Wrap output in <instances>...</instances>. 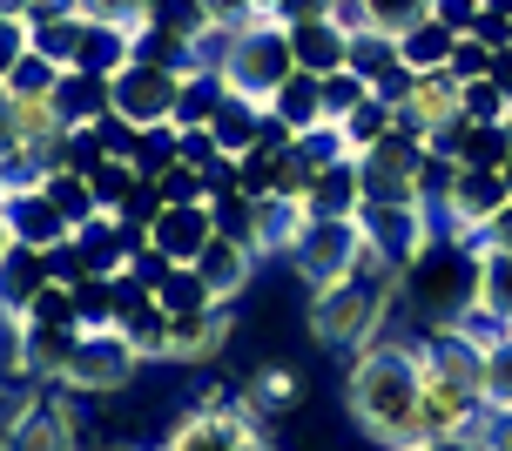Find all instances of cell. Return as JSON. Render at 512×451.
<instances>
[{"instance_id": "obj_23", "label": "cell", "mask_w": 512, "mask_h": 451, "mask_svg": "<svg viewBox=\"0 0 512 451\" xmlns=\"http://www.w3.org/2000/svg\"><path fill=\"white\" fill-rule=\"evenodd\" d=\"M256 128H263V101H243V95H223V108L209 115V135H216L223 155L256 149Z\"/></svg>"}, {"instance_id": "obj_34", "label": "cell", "mask_w": 512, "mask_h": 451, "mask_svg": "<svg viewBox=\"0 0 512 451\" xmlns=\"http://www.w3.org/2000/svg\"><path fill=\"white\" fill-rule=\"evenodd\" d=\"M317 88H324V122H344V115H351V108L371 95V81L351 75V68H337V75H317Z\"/></svg>"}, {"instance_id": "obj_26", "label": "cell", "mask_w": 512, "mask_h": 451, "mask_svg": "<svg viewBox=\"0 0 512 451\" xmlns=\"http://www.w3.org/2000/svg\"><path fill=\"white\" fill-rule=\"evenodd\" d=\"M41 189H48V202L68 216V229H81V223H95V216H102V209H95L88 176H75V169H48V176H41Z\"/></svg>"}, {"instance_id": "obj_11", "label": "cell", "mask_w": 512, "mask_h": 451, "mask_svg": "<svg viewBox=\"0 0 512 451\" xmlns=\"http://www.w3.org/2000/svg\"><path fill=\"white\" fill-rule=\"evenodd\" d=\"M230 337H236L230 303H209V310H182V317H169V344H162V364H189V371H203V364H216V357L230 351Z\"/></svg>"}, {"instance_id": "obj_18", "label": "cell", "mask_w": 512, "mask_h": 451, "mask_svg": "<svg viewBox=\"0 0 512 451\" xmlns=\"http://www.w3.org/2000/svg\"><path fill=\"white\" fill-rule=\"evenodd\" d=\"M54 108L68 128H95L108 115V75H81V68H61L54 81Z\"/></svg>"}, {"instance_id": "obj_51", "label": "cell", "mask_w": 512, "mask_h": 451, "mask_svg": "<svg viewBox=\"0 0 512 451\" xmlns=\"http://www.w3.org/2000/svg\"><path fill=\"white\" fill-rule=\"evenodd\" d=\"M0 115H7V81H0Z\"/></svg>"}, {"instance_id": "obj_40", "label": "cell", "mask_w": 512, "mask_h": 451, "mask_svg": "<svg viewBox=\"0 0 512 451\" xmlns=\"http://www.w3.org/2000/svg\"><path fill=\"white\" fill-rule=\"evenodd\" d=\"M34 48V34H27V21H14V14H0V81L14 75V61Z\"/></svg>"}, {"instance_id": "obj_6", "label": "cell", "mask_w": 512, "mask_h": 451, "mask_svg": "<svg viewBox=\"0 0 512 451\" xmlns=\"http://www.w3.org/2000/svg\"><path fill=\"white\" fill-rule=\"evenodd\" d=\"M142 377V357L128 344L122 330H81L75 337V357H68V371H61V391L68 398H122L128 384Z\"/></svg>"}, {"instance_id": "obj_1", "label": "cell", "mask_w": 512, "mask_h": 451, "mask_svg": "<svg viewBox=\"0 0 512 451\" xmlns=\"http://www.w3.org/2000/svg\"><path fill=\"white\" fill-rule=\"evenodd\" d=\"M418 391H425V377H418V337H405L398 324L384 330L378 344L344 357V404H351L364 438H378L391 451H405L411 431H418Z\"/></svg>"}, {"instance_id": "obj_2", "label": "cell", "mask_w": 512, "mask_h": 451, "mask_svg": "<svg viewBox=\"0 0 512 451\" xmlns=\"http://www.w3.org/2000/svg\"><path fill=\"white\" fill-rule=\"evenodd\" d=\"M391 324H398V270L384 256L358 263L351 276H337L324 290H310V337L337 357L378 344Z\"/></svg>"}, {"instance_id": "obj_39", "label": "cell", "mask_w": 512, "mask_h": 451, "mask_svg": "<svg viewBox=\"0 0 512 451\" xmlns=\"http://www.w3.org/2000/svg\"><path fill=\"white\" fill-rule=\"evenodd\" d=\"M492 61H499V54H492L486 41H479V34H459V48H452V75H459V81L492 75Z\"/></svg>"}, {"instance_id": "obj_42", "label": "cell", "mask_w": 512, "mask_h": 451, "mask_svg": "<svg viewBox=\"0 0 512 451\" xmlns=\"http://www.w3.org/2000/svg\"><path fill=\"white\" fill-rule=\"evenodd\" d=\"M324 14H344V0H277V7H270V21H283V27L324 21Z\"/></svg>"}, {"instance_id": "obj_50", "label": "cell", "mask_w": 512, "mask_h": 451, "mask_svg": "<svg viewBox=\"0 0 512 451\" xmlns=\"http://www.w3.org/2000/svg\"><path fill=\"white\" fill-rule=\"evenodd\" d=\"M270 7H277V0H256V14H270Z\"/></svg>"}, {"instance_id": "obj_47", "label": "cell", "mask_w": 512, "mask_h": 451, "mask_svg": "<svg viewBox=\"0 0 512 451\" xmlns=\"http://www.w3.org/2000/svg\"><path fill=\"white\" fill-rule=\"evenodd\" d=\"M499 182H506V196H512V155H506V162H499Z\"/></svg>"}, {"instance_id": "obj_17", "label": "cell", "mask_w": 512, "mask_h": 451, "mask_svg": "<svg viewBox=\"0 0 512 451\" xmlns=\"http://www.w3.org/2000/svg\"><path fill=\"white\" fill-rule=\"evenodd\" d=\"M364 209V182H358V155H344L331 169H317L304 189V216H358Z\"/></svg>"}, {"instance_id": "obj_13", "label": "cell", "mask_w": 512, "mask_h": 451, "mask_svg": "<svg viewBox=\"0 0 512 451\" xmlns=\"http://www.w3.org/2000/svg\"><path fill=\"white\" fill-rule=\"evenodd\" d=\"M256 263H263V256H256L250 243H236V236H209V243H203V256H196L189 270H196V276L209 283V297H216V303H236L243 290H250Z\"/></svg>"}, {"instance_id": "obj_21", "label": "cell", "mask_w": 512, "mask_h": 451, "mask_svg": "<svg viewBox=\"0 0 512 451\" xmlns=\"http://www.w3.org/2000/svg\"><path fill=\"white\" fill-rule=\"evenodd\" d=\"M344 21H351V27H371V34H391V41H405L418 21H432V0H344Z\"/></svg>"}, {"instance_id": "obj_32", "label": "cell", "mask_w": 512, "mask_h": 451, "mask_svg": "<svg viewBox=\"0 0 512 451\" xmlns=\"http://www.w3.org/2000/svg\"><path fill=\"white\" fill-rule=\"evenodd\" d=\"M155 297H162V310H169V317H182V310H209V283L196 270H189V263H176V270L162 276V283H155Z\"/></svg>"}, {"instance_id": "obj_41", "label": "cell", "mask_w": 512, "mask_h": 451, "mask_svg": "<svg viewBox=\"0 0 512 451\" xmlns=\"http://www.w3.org/2000/svg\"><path fill=\"white\" fill-rule=\"evenodd\" d=\"M465 445H472V451H512V411H486L479 431H472Z\"/></svg>"}, {"instance_id": "obj_37", "label": "cell", "mask_w": 512, "mask_h": 451, "mask_svg": "<svg viewBox=\"0 0 512 451\" xmlns=\"http://www.w3.org/2000/svg\"><path fill=\"white\" fill-rule=\"evenodd\" d=\"M486 411H512V330L486 351Z\"/></svg>"}, {"instance_id": "obj_15", "label": "cell", "mask_w": 512, "mask_h": 451, "mask_svg": "<svg viewBox=\"0 0 512 451\" xmlns=\"http://www.w3.org/2000/svg\"><path fill=\"white\" fill-rule=\"evenodd\" d=\"M459 101H465V81L452 75V68H432V75H418L411 81V101L398 108L418 135H432V128H445V122H459Z\"/></svg>"}, {"instance_id": "obj_30", "label": "cell", "mask_w": 512, "mask_h": 451, "mask_svg": "<svg viewBox=\"0 0 512 451\" xmlns=\"http://www.w3.org/2000/svg\"><path fill=\"white\" fill-rule=\"evenodd\" d=\"M398 61H405V54H398V41H391V34H371V27H351V61H344L351 75L378 81V75H391Z\"/></svg>"}, {"instance_id": "obj_24", "label": "cell", "mask_w": 512, "mask_h": 451, "mask_svg": "<svg viewBox=\"0 0 512 451\" xmlns=\"http://www.w3.org/2000/svg\"><path fill=\"white\" fill-rule=\"evenodd\" d=\"M452 48H459V34L438 21V14H432V21H418L405 41H398L405 68H418V75H432V68H452Z\"/></svg>"}, {"instance_id": "obj_25", "label": "cell", "mask_w": 512, "mask_h": 451, "mask_svg": "<svg viewBox=\"0 0 512 451\" xmlns=\"http://www.w3.org/2000/svg\"><path fill=\"white\" fill-rule=\"evenodd\" d=\"M297 398H304V384H297V371H283V364H270V371H256L250 384H243V411H250V418L290 411Z\"/></svg>"}, {"instance_id": "obj_49", "label": "cell", "mask_w": 512, "mask_h": 451, "mask_svg": "<svg viewBox=\"0 0 512 451\" xmlns=\"http://www.w3.org/2000/svg\"><path fill=\"white\" fill-rule=\"evenodd\" d=\"M7 243H14V236H7V223H0V256H7Z\"/></svg>"}, {"instance_id": "obj_10", "label": "cell", "mask_w": 512, "mask_h": 451, "mask_svg": "<svg viewBox=\"0 0 512 451\" xmlns=\"http://www.w3.org/2000/svg\"><path fill=\"white\" fill-rule=\"evenodd\" d=\"M0 223H7V236L14 243H27V250H61V243H75V229H68V216L48 202V189H41V176L34 182H7L0 189Z\"/></svg>"}, {"instance_id": "obj_48", "label": "cell", "mask_w": 512, "mask_h": 451, "mask_svg": "<svg viewBox=\"0 0 512 451\" xmlns=\"http://www.w3.org/2000/svg\"><path fill=\"white\" fill-rule=\"evenodd\" d=\"M0 371H7V317H0Z\"/></svg>"}, {"instance_id": "obj_9", "label": "cell", "mask_w": 512, "mask_h": 451, "mask_svg": "<svg viewBox=\"0 0 512 451\" xmlns=\"http://www.w3.org/2000/svg\"><path fill=\"white\" fill-rule=\"evenodd\" d=\"M0 451H81V425L61 398L27 391V398L14 404L7 431H0Z\"/></svg>"}, {"instance_id": "obj_7", "label": "cell", "mask_w": 512, "mask_h": 451, "mask_svg": "<svg viewBox=\"0 0 512 451\" xmlns=\"http://www.w3.org/2000/svg\"><path fill=\"white\" fill-rule=\"evenodd\" d=\"M176 68H155V61H128L108 75V115H122L128 128H162L176 108Z\"/></svg>"}, {"instance_id": "obj_16", "label": "cell", "mask_w": 512, "mask_h": 451, "mask_svg": "<svg viewBox=\"0 0 512 451\" xmlns=\"http://www.w3.org/2000/svg\"><path fill=\"white\" fill-rule=\"evenodd\" d=\"M54 283L48 270V250H27V243H7V256H0V317H21L27 303L41 297Z\"/></svg>"}, {"instance_id": "obj_31", "label": "cell", "mask_w": 512, "mask_h": 451, "mask_svg": "<svg viewBox=\"0 0 512 451\" xmlns=\"http://www.w3.org/2000/svg\"><path fill=\"white\" fill-rule=\"evenodd\" d=\"M506 155H512V128L506 122H465V149H459L465 169H499Z\"/></svg>"}, {"instance_id": "obj_22", "label": "cell", "mask_w": 512, "mask_h": 451, "mask_svg": "<svg viewBox=\"0 0 512 451\" xmlns=\"http://www.w3.org/2000/svg\"><path fill=\"white\" fill-rule=\"evenodd\" d=\"M472 303L512 330V256L506 250H486V243H479V283H472Z\"/></svg>"}, {"instance_id": "obj_43", "label": "cell", "mask_w": 512, "mask_h": 451, "mask_svg": "<svg viewBox=\"0 0 512 451\" xmlns=\"http://www.w3.org/2000/svg\"><path fill=\"white\" fill-rule=\"evenodd\" d=\"M203 21L216 27V34H230V27L256 21V0H203Z\"/></svg>"}, {"instance_id": "obj_44", "label": "cell", "mask_w": 512, "mask_h": 451, "mask_svg": "<svg viewBox=\"0 0 512 451\" xmlns=\"http://www.w3.org/2000/svg\"><path fill=\"white\" fill-rule=\"evenodd\" d=\"M432 14L452 27V34H472V27H479V14H486V0H432Z\"/></svg>"}, {"instance_id": "obj_45", "label": "cell", "mask_w": 512, "mask_h": 451, "mask_svg": "<svg viewBox=\"0 0 512 451\" xmlns=\"http://www.w3.org/2000/svg\"><path fill=\"white\" fill-rule=\"evenodd\" d=\"M411 81H418V68H405V61H398L391 75H378V81H371V95H378L384 108H405V101H411Z\"/></svg>"}, {"instance_id": "obj_8", "label": "cell", "mask_w": 512, "mask_h": 451, "mask_svg": "<svg viewBox=\"0 0 512 451\" xmlns=\"http://www.w3.org/2000/svg\"><path fill=\"white\" fill-rule=\"evenodd\" d=\"M263 418H250L243 404H230V411H182L176 425H169V438H162V451H270V438H263Z\"/></svg>"}, {"instance_id": "obj_27", "label": "cell", "mask_w": 512, "mask_h": 451, "mask_svg": "<svg viewBox=\"0 0 512 451\" xmlns=\"http://www.w3.org/2000/svg\"><path fill=\"white\" fill-rule=\"evenodd\" d=\"M142 169H135V162H102V169H95V176H88V189H95V209H102V216H122L128 202L142 196Z\"/></svg>"}, {"instance_id": "obj_38", "label": "cell", "mask_w": 512, "mask_h": 451, "mask_svg": "<svg viewBox=\"0 0 512 451\" xmlns=\"http://www.w3.org/2000/svg\"><path fill=\"white\" fill-rule=\"evenodd\" d=\"M81 21H102V27H122V34H135L142 27V14H149V0H75Z\"/></svg>"}, {"instance_id": "obj_29", "label": "cell", "mask_w": 512, "mask_h": 451, "mask_svg": "<svg viewBox=\"0 0 512 451\" xmlns=\"http://www.w3.org/2000/svg\"><path fill=\"white\" fill-rule=\"evenodd\" d=\"M337 128H344V149H351V155H364L371 142H384V135L398 128V108H384L378 95H364V101H358V108H351V115H344Z\"/></svg>"}, {"instance_id": "obj_28", "label": "cell", "mask_w": 512, "mask_h": 451, "mask_svg": "<svg viewBox=\"0 0 512 451\" xmlns=\"http://www.w3.org/2000/svg\"><path fill=\"white\" fill-rule=\"evenodd\" d=\"M209 223H216V236H236V243H256V196H243V189H209Z\"/></svg>"}, {"instance_id": "obj_33", "label": "cell", "mask_w": 512, "mask_h": 451, "mask_svg": "<svg viewBox=\"0 0 512 451\" xmlns=\"http://www.w3.org/2000/svg\"><path fill=\"white\" fill-rule=\"evenodd\" d=\"M506 108H512V88H506L499 75L465 81V101H459V115H465V122H506Z\"/></svg>"}, {"instance_id": "obj_5", "label": "cell", "mask_w": 512, "mask_h": 451, "mask_svg": "<svg viewBox=\"0 0 512 451\" xmlns=\"http://www.w3.org/2000/svg\"><path fill=\"white\" fill-rule=\"evenodd\" d=\"M506 202L512 196H506V182H499V169H465V162H452L445 182H438V196H432V223L445 236H459V243H479Z\"/></svg>"}, {"instance_id": "obj_4", "label": "cell", "mask_w": 512, "mask_h": 451, "mask_svg": "<svg viewBox=\"0 0 512 451\" xmlns=\"http://www.w3.org/2000/svg\"><path fill=\"white\" fill-rule=\"evenodd\" d=\"M371 243H364V223L358 216H304V236H297V250L283 256L290 270L304 276L310 290H324L337 276H351L358 263H371Z\"/></svg>"}, {"instance_id": "obj_35", "label": "cell", "mask_w": 512, "mask_h": 451, "mask_svg": "<svg viewBox=\"0 0 512 451\" xmlns=\"http://www.w3.org/2000/svg\"><path fill=\"white\" fill-rule=\"evenodd\" d=\"M155 196L162 202H209V176L203 169H189V162H169V169H155Z\"/></svg>"}, {"instance_id": "obj_19", "label": "cell", "mask_w": 512, "mask_h": 451, "mask_svg": "<svg viewBox=\"0 0 512 451\" xmlns=\"http://www.w3.org/2000/svg\"><path fill=\"white\" fill-rule=\"evenodd\" d=\"M223 95H230V88H223V75H216V68H189V75L176 81V108H169V128H209V115H216V108H223Z\"/></svg>"}, {"instance_id": "obj_20", "label": "cell", "mask_w": 512, "mask_h": 451, "mask_svg": "<svg viewBox=\"0 0 512 451\" xmlns=\"http://www.w3.org/2000/svg\"><path fill=\"white\" fill-rule=\"evenodd\" d=\"M263 108H270V115H277V122L290 128V135H304V128L324 122V88H317V75L290 68V75H283V88H277L270 101H263Z\"/></svg>"}, {"instance_id": "obj_14", "label": "cell", "mask_w": 512, "mask_h": 451, "mask_svg": "<svg viewBox=\"0 0 512 451\" xmlns=\"http://www.w3.org/2000/svg\"><path fill=\"white\" fill-rule=\"evenodd\" d=\"M290 54L304 75H337L351 61V21L344 14H324V21H297L290 27Z\"/></svg>"}, {"instance_id": "obj_12", "label": "cell", "mask_w": 512, "mask_h": 451, "mask_svg": "<svg viewBox=\"0 0 512 451\" xmlns=\"http://www.w3.org/2000/svg\"><path fill=\"white\" fill-rule=\"evenodd\" d=\"M209 236H216V223H209V202H162L142 243H149L162 263H196Z\"/></svg>"}, {"instance_id": "obj_46", "label": "cell", "mask_w": 512, "mask_h": 451, "mask_svg": "<svg viewBox=\"0 0 512 451\" xmlns=\"http://www.w3.org/2000/svg\"><path fill=\"white\" fill-rule=\"evenodd\" d=\"M479 243H486V250H506V256H512V202L499 209V216H492V229L479 236Z\"/></svg>"}, {"instance_id": "obj_3", "label": "cell", "mask_w": 512, "mask_h": 451, "mask_svg": "<svg viewBox=\"0 0 512 451\" xmlns=\"http://www.w3.org/2000/svg\"><path fill=\"white\" fill-rule=\"evenodd\" d=\"M472 283H479V243H459L445 229H432V243L411 263H398V303L418 310V330L459 324L472 303Z\"/></svg>"}, {"instance_id": "obj_36", "label": "cell", "mask_w": 512, "mask_h": 451, "mask_svg": "<svg viewBox=\"0 0 512 451\" xmlns=\"http://www.w3.org/2000/svg\"><path fill=\"white\" fill-rule=\"evenodd\" d=\"M54 81H61V68H54L41 48H27L21 61H14V75H7V95H54Z\"/></svg>"}, {"instance_id": "obj_52", "label": "cell", "mask_w": 512, "mask_h": 451, "mask_svg": "<svg viewBox=\"0 0 512 451\" xmlns=\"http://www.w3.org/2000/svg\"><path fill=\"white\" fill-rule=\"evenodd\" d=\"M102 451H135V445H102Z\"/></svg>"}]
</instances>
